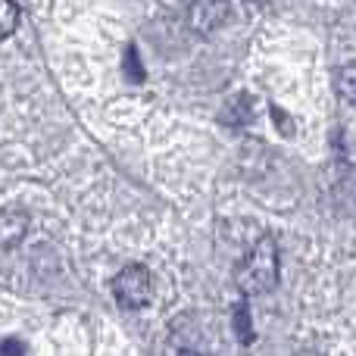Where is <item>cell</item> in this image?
<instances>
[{"instance_id":"1","label":"cell","mask_w":356,"mask_h":356,"mask_svg":"<svg viewBox=\"0 0 356 356\" xmlns=\"http://www.w3.org/2000/svg\"><path fill=\"white\" fill-rule=\"evenodd\" d=\"M238 288L244 291V297L253 294H269L278 284V247L272 238H259L253 244V250L244 257L238 275H234Z\"/></svg>"},{"instance_id":"2","label":"cell","mask_w":356,"mask_h":356,"mask_svg":"<svg viewBox=\"0 0 356 356\" xmlns=\"http://www.w3.org/2000/svg\"><path fill=\"white\" fill-rule=\"evenodd\" d=\"M154 294V278L144 266H125L116 278H113V297L122 309H141L150 303Z\"/></svg>"},{"instance_id":"3","label":"cell","mask_w":356,"mask_h":356,"mask_svg":"<svg viewBox=\"0 0 356 356\" xmlns=\"http://www.w3.org/2000/svg\"><path fill=\"white\" fill-rule=\"evenodd\" d=\"M225 19H228V3L225 0H197V3L191 6V29H197L200 35L219 29Z\"/></svg>"},{"instance_id":"4","label":"cell","mask_w":356,"mask_h":356,"mask_svg":"<svg viewBox=\"0 0 356 356\" xmlns=\"http://www.w3.org/2000/svg\"><path fill=\"white\" fill-rule=\"evenodd\" d=\"M19 25V6L13 0H0V41L10 38Z\"/></svg>"},{"instance_id":"5","label":"cell","mask_w":356,"mask_h":356,"mask_svg":"<svg viewBox=\"0 0 356 356\" xmlns=\"http://www.w3.org/2000/svg\"><path fill=\"white\" fill-rule=\"evenodd\" d=\"M234 325H238V332H241V341H244V344H250V341H253V328H250V309H247V300H241L238 309H234Z\"/></svg>"},{"instance_id":"6","label":"cell","mask_w":356,"mask_h":356,"mask_svg":"<svg viewBox=\"0 0 356 356\" xmlns=\"http://www.w3.org/2000/svg\"><path fill=\"white\" fill-rule=\"evenodd\" d=\"M353 79H356V69H353V63H347V66L341 69V75H338V88H341V97L344 100H353V94H356Z\"/></svg>"},{"instance_id":"7","label":"cell","mask_w":356,"mask_h":356,"mask_svg":"<svg viewBox=\"0 0 356 356\" xmlns=\"http://www.w3.org/2000/svg\"><path fill=\"white\" fill-rule=\"evenodd\" d=\"M125 75H129L131 81H141L144 72H141V56H138L135 47H125Z\"/></svg>"},{"instance_id":"8","label":"cell","mask_w":356,"mask_h":356,"mask_svg":"<svg viewBox=\"0 0 356 356\" xmlns=\"http://www.w3.org/2000/svg\"><path fill=\"white\" fill-rule=\"evenodd\" d=\"M0 356H25L22 341H0Z\"/></svg>"},{"instance_id":"9","label":"cell","mask_w":356,"mask_h":356,"mask_svg":"<svg viewBox=\"0 0 356 356\" xmlns=\"http://www.w3.org/2000/svg\"><path fill=\"white\" fill-rule=\"evenodd\" d=\"M178 356H200V353H194V350H184V353H178Z\"/></svg>"},{"instance_id":"10","label":"cell","mask_w":356,"mask_h":356,"mask_svg":"<svg viewBox=\"0 0 356 356\" xmlns=\"http://www.w3.org/2000/svg\"><path fill=\"white\" fill-rule=\"evenodd\" d=\"M297 356H319V353H313V350H303V353H297Z\"/></svg>"}]
</instances>
